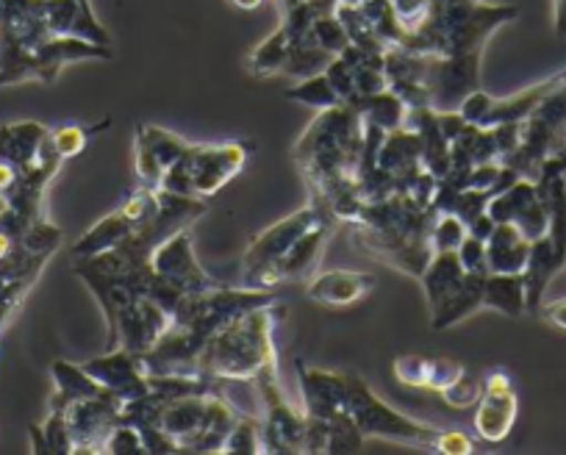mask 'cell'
<instances>
[{"instance_id":"cell-1","label":"cell","mask_w":566,"mask_h":455,"mask_svg":"<svg viewBox=\"0 0 566 455\" xmlns=\"http://www.w3.org/2000/svg\"><path fill=\"white\" fill-rule=\"evenodd\" d=\"M84 59H112V47L59 36L42 0H0V89L29 78L53 84L67 64Z\"/></svg>"},{"instance_id":"cell-2","label":"cell","mask_w":566,"mask_h":455,"mask_svg":"<svg viewBox=\"0 0 566 455\" xmlns=\"http://www.w3.org/2000/svg\"><path fill=\"white\" fill-rule=\"evenodd\" d=\"M367 126L353 106L323 108L295 145V161L312 189V203L328 205L353 192L361 170Z\"/></svg>"},{"instance_id":"cell-3","label":"cell","mask_w":566,"mask_h":455,"mask_svg":"<svg viewBox=\"0 0 566 455\" xmlns=\"http://www.w3.org/2000/svg\"><path fill=\"white\" fill-rule=\"evenodd\" d=\"M283 317L286 306L281 300L264 303L233 317L206 341L195 372L209 381H253L261 367L277 359L272 334Z\"/></svg>"},{"instance_id":"cell-4","label":"cell","mask_w":566,"mask_h":455,"mask_svg":"<svg viewBox=\"0 0 566 455\" xmlns=\"http://www.w3.org/2000/svg\"><path fill=\"white\" fill-rule=\"evenodd\" d=\"M345 411L353 416L364 436L389 438V442L411 444V447L444 455H467L475 449V442L467 433L442 431V427L424 425V422L395 411L367 387L364 378L353 375V372L350 375L345 372Z\"/></svg>"},{"instance_id":"cell-5","label":"cell","mask_w":566,"mask_h":455,"mask_svg":"<svg viewBox=\"0 0 566 455\" xmlns=\"http://www.w3.org/2000/svg\"><path fill=\"white\" fill-rule=\"evenodd\" d=\"M253 150V142L192 145L181 161L165 172L159 189L184 198H211L242 172Z\"/></svg>"},{"instance_id":"cell-6","label":"cell","mask_w":566,"mask_h":455,"mask_svg":"<svg viewBox=\"0 0 566 455\" xmlns=\"http://www.w3.org/2000/svg\"><path fill=\"white\" fill-rule=\"evenodd\" d=\"M422 281L428 308H431V328L448 330L461 319L472 317L483 308V284L486 275L464 273L459 253H433Z\"/></svg>"},{"instance_id":"cell-7","label":"cell","mask_w":566,"mask_h":455,"mask_svg":"<svg viewBox=\"0 0 566 455\" xmlns=\"http://www.w3.org/2000/svg\"><path fill=\"white\" fill-rule=\"evenodd\" d=\"M328 205L308 203L303 209L292 211L290 216L272 222L270 228H264L259 236L248 245L242 256V286L250 289H275V267L283 258V253L290 251L308 228L317 225L323 216H328Z\"/></svg>"},{"instance_id":"cell-8","label":"cell","mask_w":566,"mask_h":455,"mask_svg":"<svg viewBox=\"0 0 566 455\" xmlns=\"http://www.w3.org/2000/svg\"><path fill=\"white\" fill-rule=\"evenodd\" d=\"M255 392L261 398V436H264V453H303L306 449V414H297L283 398L281 381H277V359L261 367L253 378Z\"/></svg>"},{"instance_id":"cell-9","label":"cell","mask_w":566,"mask_h":455,"mask_svg":"<svg viewBox=\"0 0 566 455\" xmlns=\"http://www.w3.org/2000/svg\"><path fill=\"white\" fill-rule=\"evenodd\" d=\"M62 420L70 453H101L108 433L123 422V400L112 392L73 400L64 409H51Z\"/></svg>"},{"instance_id":"cell-10","label":"cell","mask_w":566,"mask_h":455,"mask_svg":"<svg viewBox=\"0 0 566 455\" xmlns=\"http://www.w3.org/2000/svg\"><path fill=\"white\" fill-rule=\"evenodd\" d=\"M486 211L494 222H509V225L520 228L531 242L547 231V205H544L536 181L531 178H516L509 189L489 200Z\"/></svg>"},{"instance_id":"cell-11","label":"cell","mask_w":566,"mask_h":455,"mask_svg":"<svg viewBox=\"0 0 566 455\" xmlns=\"http://www.w3.org/2000/svg\"><path fill=\"white\" fill-rule=\"evenodd\" d=\"M150 267L159 275L161 281H167L170 286H176L184 295H192V292H203L209 286H217V281L200 267L198 256H195L192 236H189V228L172 234L170 240L161 242L159 247L150 256Z\"/></svg>"},{"instance_id":"cell-12","label":"cell","mask_w":566,"mask_h":455,"mask_svg":"<svg viewBox=\"0 0 566 455\" xmlns=\"http://www.w3.org/2000/svg\"><path fill=\"white\" fill-rule=\"evenodd\" d=\"M516 392H514V383L505 372H489L486 381H483V392L475 403V425L478 438L483 442H503L509 438V433L514 431V422H516Z\"/></svg>"},{"instance_id":"cell-13","label":"cell","mask_w":566,"mask_h":455,"mask_svg":"<svg viewBox=\"0 0 566 455\" xmlns=\"http://www.w3.org/2000/svg\"><path fill=\"white\" fill-rule=\"evenodd\" d=\"M192 148V142H187L178 134L167 131L161 126H150V123H139L136 126V176H139L142 187L159 189L161 178L170 170L176 161H181V156Z\"/></svg>"},{"instance_id":"cell-14","label":"cell","mask_w":566,"mask_h":455,"mask_svg":"<svg viewBox=\"0 0 566 455\" xmlns=\"http://www.w3.org/2000/svg\"><path fill=\"white\" fill-rule=\"evenodd\" d=\"M81 367H84L97 383H103L114 398L123 400V403L139 400L150 392L148 372L142 367V359L125 348H112L106 356L86 361V364Z\"/></svg>"},{"instance_id":"cell-15","label":"cell","mask_w":566,"mask_h":455,"mask_svg":"<svg viewBox=\"0 0 566 455\" xmlns=\"http://www.w3.org/2000/svg\"><path fill=\"white\" fill-rule=\"evenodd\" d=\"M336 222L339 220H336L334 214L323 216L317 225L308 228L306 234H303L301 240L290 247V251L283 253V258L277 262V267H275V275H272V278H275V286L277 284H301V281L312 278L314 269H317V264H319V258H323L325 245L331 242V234H334Z\"/></svg>"},{"instance_id":"cell-16","label":"cell","mask_w":566,"mask_h":455,"mask_svg":"<svg viewBox=\"0 0 566 455\" xmlns=\"http://www.w3.org/2000/svg\"><path fill=\"white\" fill-rule=\"evenodd\" d=\"M397 381L402 387L424 389V392L442 394L450 383L459 381L467 372V367L455 359H444V356H400L391 364Z\"/></svg>"},{"instance_id":"cell-17","label":"cell","mask_w":566,"mask_h":455,"mask_svg":"<svg viewBox=\"0 0 566 455\" xmlns=\"http://www.w3.org/2000/svg\"><path fill=\"white\" fill-rule=\"evenodd\" d=\"M297 383L306 403V416L328 420L336 411L345 409V372L314 370L297 361Z\"/></svg>"},{"instance_id":"cell-18","label":"cell","mask_w":566,"mask_h":455,"mask_svg":"<svg viewBox=\"0 0 566 455\" xmlns=\"http://www.w3.org/2000/svg\"><path fill=\"white\" fill-rule=\"evenodd\" d=\"M375 289V278L369 273L356 269H328V273L312 275L306 286L308 300L319 306H353L364 295Z\"/></svg>"},{"instance_id":"cell-19","label":"cell","mask_w":566,"mask_h":455,"mask_svg":"<svg viewBox=\"0 0 566 455\" xmlns=\"http://www.w3.org/2000/svg\"><path fill=\"white\" fill-rule=\"evenodd\" d=\"M564 81H566V67L560 70V73L544 78L542 84H533V86H527V89L516 92V95L492 97V100H489L486 114H483V120L478 123V126L492 128V126H503V123H525L527 117L533 114V108H536L538 103L549 95V92L558 89Z\"/></svg>"},{"instance_id":"cell-20","label":"cell","mask_w":566,"mask_h":455,"mask_svg":"<svg viewBox=\"0 0 566 455\" xmlns=\"http://www.w3.org/2000/svg\"><path fill=\"white\" fill-rule=\"evenodd\" d=\"M531 256V240L516 225L497 222L486 240L489 273H525Z\"/></svg>"},{"instance_id":"cell-21","label":"cell","mask_w":566,"mask_h":455,"mask_svg":"<svg viewBox=\"0 0 566 455\" xmlns=\"http://www.w3.org/2000/svg\"><path fill=\"white\" fill-rule=\"evenodd\" d=\"M483 308L505 314V317H522L527 314L525 275L522 273H489L483 284Z\"/></svg>"},{"instance_id":"cell-22","label":"cell","mask_w":566,"mask_h":455,"mask_svg":"<svg viewBox=\"0 0 566 455\" xmlns=\"http://www.w3.org/2000/svg\"><path fill=\"white\" fill-rule=\"evenodd\" d=\"M53 372V398H51V409H64L73 400L81 398H92V394H106L108 389L103 383H97L90 372L84 370L81 364H70V361H53L51 367Z\"/></svg>"},{"instance_id":"cell-23","label":"cell","mask_w":566,"mask_h":455,"mask_svg":"<svg viewBox=\"0 0 566 455\" xmlns=\"http://www.w3.org/2000/svg\"><path fill=\"white\" fill-rule=\"evenodd\" d=\"M353 108L361 114V120L367 123V126L380 128V131H386V134L402 128V123H406V112H408L406 103H402L391 89L378 92V95L361 97V100H358Z\"/></svg>"},{"instance_id":"cell-24","label":"cell","mask_w":566,"mask_h":455,"mask_svg":"<svg viewBox=\"0 0 566 455\" xmlns=\"http://www.w3.org/2000/svg\"><path fill=\"white\" fill-rule=\"evenodd\" d=\"M286 97H292V100H297V103H306V106L319 108V112H323V108H334V106H342V103H345L339 97V92L334 89V84L328 81L325 70L323 73L312 75V78L297 81L295 86H290V89H286Z\"/></svg>"},{"instance_id":"cell-25","label":"cell","mask_w":566,"mask_h":455,"mask_svg":"<svg viewBox=\"0 0 566 455\" xmlns=\"http://www.w3.org/2000/svg\"><path fill=\"white\" fill-rule=\"evenodd\" d=\"M467 222L461 216L450 214V211H437V220L431 228V245L433 253H455L461 242L467 240Z\"/></svg>"},{"instance_id":"cell-26","label":"cell","mask_w":566,"mask_h":455,"mask_svg":"<svg viewBox=\"0 0 566 455\" xmlns=\"http://www.w3.org/2000/svg\"><path fill=\"white\" fill-rule=\"evenodd\" d=\"M112 126V120H101L97 126H64V128H53V145H56V154L62 156L64 161L75 159L78 154H84L90 139L95 134H101L103 128Z\"/></svg>"},{"instance_id":"cell-27","label":"cell","mask_w":566,"mask_h":455,"mask_svg":"<svg viewBox=\"0 0 566 455\" xmlns=\"http://www.w3.org/2000/svg\"><path fill=\"white\" fill-rule=\"evenodd\" d=\"M222 453H264V436H261V420L255 416H239L237 425L228 433Z\"/></svg>"},{"instance_id":"cell-28","label":"cell","mask_w":566,"mask_h":455,"mask_svg":"<svg viewBox=\"0 0 566 455\" xmlns=\"http://www.w3.org/2000/svg\"><path fill=\"white\" fill-rule=\"evenodd\" d=\"M101 453L123 455V453H148V449H145V442H142L139 427L130 425V422H119V425L108 433L106 442H103Z\"/></svg>"},{"instance_id":"cell-29","label":"cell","mask_w":566,"mask_h":455,"mask_svg":"<svg viewBox=\"0 0 566 455\" xmlns=\"http://www.w3.org/2000/svg\"><path fill=\"white\" fill-rule=\"evenodd\" d=\"M481 392H483V381H478L475 375L464 372V375H461L459 381L450 383V387L444 389L442 400L448 405H453V409H470V405L478 403Z\"/></svg>"},{"instance_id":"cell-30","label":"cell","mask_w":566,"mask_h":455,"mask_svg":"<svg viewBox=\"0 0 566 455\" xmlns=\"http://www.w3.org/2000/svg\"><path fill=\"white\" fill-rule=\"evenodd\" d=\"M459 262L464 267V273L472 275H489V262H486V242L475 240L472 234H467V240L461 242L459 251Z\"/></svg>"},{"instance_id":"cell-31","label":"cell","mask_w":566,"mask_h":455,"mask_svg":"<svg viewBox=\"0 0 566 455\" xmlns=\"http://www.w3.org/2000/svg\"><path fill=\"white\" fill-rule=\"evenodd\" d=\"M494 225H497V222L492 220V216H489V211H483V214H478L475 220L470 222V225H467V231H470L472 236H475V240H481V242H486L489 236H492V231H494Z\"/></svg>"},{"instance_id":"cell-32","label":"cell","mask_w":566,"mask_h":455,"mask_svg":"<svg viewBox=\"0 0 566 455\" xmlns=\"http://www.w3.org/2000/svg\"><path fill=\"white\" fill-rule=\"evenodd\" d=\"M538 314H542L547 322L558 325V328L566 330V300H558V303H544L542 308H538Z\"/></svg>"},{"instance_id":"cell-33","label":"cell","mask_w":566,"mask_h":455,"mask_svg":"<svg viewBox=\"0 0 566 455\" xmlns=\"http://www.w3.org/2000/svg\"><path fill=\"white\" fill-rule=\"evenodd\" d=\"M233 7H239V9H255V7H261V0H233Z\"/></svg>"},{"instance_id":"cell-34","label":"cell","mask_w":566,"mask_h":455,"mask_svg":"<svg viewBox=\"0 0 566 455\" xmlns=\"http://www.w3.org/2000/svg\"><path fill=\"white\" fill-rule=\"evenodd\" d=\"M297 3H303V0H281L283 9H292V7H297Z\"/></svg>"},{"instance_id":"cell-35","label":"cell","mask_w":566,"mask_h":455,"mask_svg":"<svg viewBox=\"0 0 566 455\" xmlns=\"http://www.w3.org/2000/svg\"><path fill=\"white\" fill-rule=\"evenodd\" d=\"M564 178H566V170H564Z\"/></svg>"}]
</instances>
